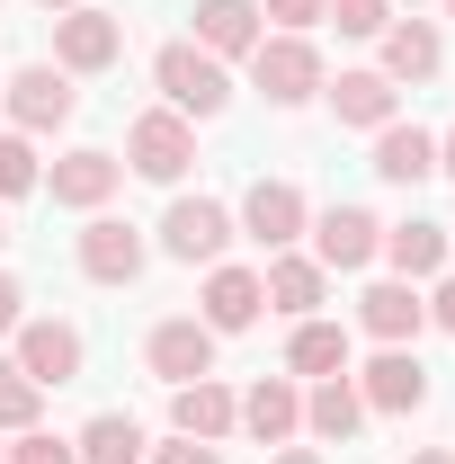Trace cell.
Listing matches in <instances>:
<instances>
[{"mask_svg":"<svg viewBox=\"0 0 455 464\" xmlns=\"http://www.w3.org/2000/svg\"><path fill=\"white\" fill-rule=\"evenodd\" d=\"M18 304H27V295H18V277H0V331H18Z\"/></svg>","mask_w":455,"mask_h":464,"instance_id":"cell-33","label":"cell"},{"mask_svg":"<svg viewBox=\"0 0 455 464\" xmlns=\"http://www.w3.org/2000/svg\"><path fill=\"white\" fill-rule=\"evenodd\" d=\"M429 72H438V27L429 18L384 27V81H429Z\"/></svg>","mask_w":455,"mask_h":464,"instance_id":"cell-21","label":"cell"},{"mask_svg":"<svg viewBox=\"0 0 455 464\" xmlns=\"http://www.w3.org/2000/svg\"><path fill=\"white\" fill-rule=\"evenodd\" d=\"M197 45L215 63L250 54V45H259V0H197Z\"/></svg>","mask_w":455,"mask_h":464,"instance_id":"cell-16","label":"cell"},{"mask_svg":"<svg viewBox=\"0 0 455 464\" xmlns=\"http://www.w3.org/2000/svg\"><path fill=\"white\" fill-rule=\"evenodd\" d=\"M331 18H340V36H384L393 27V0H331Z\"/></svg>","mask_w":455,"mask_h":464,"instance_id":"cell-28","label":"cell"},{"mask_svg":"<svg viewBox=\"0 0 455 464\" xmlns=\"http://www.w3.org/2000/svg\"><path fill=\"white\" fill-rule=\"evenodd\" d=\"M143 357H152V375H170V384H197V375H215V331H206V322H161Z\"/></svg>","mask_w":455,"mask_h":464,"instance_id":"cell-12","label":"cell"},{"mask_svg":"<svg viewBox=\"0 0 455 464\" xmlns=\"http://www.w3.org/2000/svg\"><path fill=\"white\" fill-rule=\"evenodd\" d=\"M81 277H99V286L143 277V232L116 224V215H90V232H81Z\"/></svg>","mask_w":455,"mask_h":464,"instance_id":"cell-7","label":"cell"},{"mask_svg":"<svg viewBox=\"0 0 455 464\" xmlns=\"http://www.w3.org/2000/svg\"><path fill=\"white\" fill-rule=\"evenodd\" d=\"M241 224L259 250H286L295 232H304V188H286V179H259L250 197H241Z\"/></svg>","mask_w":455,"mask_h":464,"instance_id":"cell-11","label":"cell"},{"mask_svg":"<svg viewBox=\"0 0 455 464\" xmlns=\"http://www.w3.org/2000/svg\"><path fill=\"white\" fill-rule=\"evenodd\" d=\"M304 420H313V438H357L366 402H357V384H348V375H322V384L304 393Z\"/></svg>","mask_w":455,"mask_h":464,"instance_id":"cell-24","label":"cell"},{"mask_svg":"<svg viewBox=\"0 0 455 464\" xmlns=\"http://www.w3.org/2000/svg\"><path fill=\"white\" fill-rule=\"evenodd\" d=\"M357 402H366V411H420V402H429V366H420L411 348H384V357L366 366Z\"/></svg>","mask_w":455,"mask_h":464,"instance_id":"cell-10","label":"cell"},{"mask_svg":"<svg viewBox=\"0 0 455 464\" xmlns=\"http://www.w3.org/2000/svg\"><path fill=\"white\" fill-rule=\"evenodd\" d=\"M45 9H81V0H45Z\"/></svg>","mask_w":455,"mask_h":464,"instance_id":"cell-37","label":"cell"},{"mask_svg":"<svg viewBox=\"0 0 455 464\" xmlns=\"http://www.w3.org/2000/svg\"><path fill=\"white\" fill-rule=\"evenodd\" d=\"M447 9H455V0H447Z\"/></svg>","mask_w":455,"mask_h":464,"instance_id":"cell-40","label":"cell"},{"mask_svg":"<svg viewBox=\"0 0 455 464\" xmlns=\"http://www.w3.org/2000/svg\"><path fill=\"white\" fill-rule=\"evenodd\" d=\"M224 241H232V206H215V197H179L170 215H161V250L170 259H224Z\"/></svg>","mask_w":455,"mask_h":464,"instance_id":"cell-6","label":"cell"},{"mask_svg":"<svg viewBox=\"0 0 455 464\" xmlns=\"http://www.w3.org/2000/svg\"><path fill=\"white\" fill-rule=\"evenodd\" d=\"M313 250H322V268H366V259L384 250V224H375L366 206H331V215L313 224Z\"/></svg>","mask_w":455,"mask_h":464,"instance_id":"cell-9","label":"cell"},{"mask_svg":"<svg viewBox=\"0 0 455 464\" xmlns=\"http://www.w3.org/2000/svg\"><path fill=\"white\" fill-rule=\"evenodd\" d=\"M9 90V125L18 134H45V125H72V108H81V90H72V72L63 63H27L18 81H0Z\"/></svg>","mask_w":455,"mask_h":464,"instance_id":"cell-3","label":"cell"},{"mask_svg":"<svg viewBox=\"0 0 455 464\" xmlns=\"http://www.w3.org/2000/svg\"><path fill=\"white\" fill-rule=\"evenodd\" d=\"M0 241H9V224H0Z\"/></svg>","mask_w":455,"mask_h":464,"instance_id":"cell-39","label":"cell"},{"mask_svg":"<svg viewBox=\"0 0 455 464\" xmlns=\"http://www.w3.org/2000/svg\"><path fill=\"white\" fill-rule=\"evenodd\" d=\"M277 464H322V456H304V447H286V456H277Z\"/></svg>","mask_w":455,"mask_h":464,"instance_id":"cell-36","label":"cell"},{"mask_svg":"<svg viewBox=\"0 0 455 464\" xmlns=\"http://www.w3.org/2000/svg\"><path fill=\"white\" fill-rule=\"evenodd\" d=\"M152 81H161V99H170L179 116H215L232 99L224 63L206 54V45H161V54H152Z\"/></svg>","mask_w":455,"mask_h":464,"instance_id":"cell-1","label":"cell"},{"mask_svg":"<svg viewBox=\"0 0 455 464\" xmlns=\"http://www.w3.org/2000/svg\"><path fill=\"white\" fill-rule=\"evenodd\" d=\"M36 188V152H27V134H0V197H27Z\"/></svg>","mask_w":455,"mask_h":464,"instance_id":"cell-29","label":"cell"},{"mask_svg":"<svg viewBox=\"0 0 455 464\" xmlns=\"http://www.w3.org/2000/svg\"><path fill=\"white\" fill-rule=\"evenodd\" d=\"M331 108H340V125H393V81L384 72H340Z\"/></svg>","mask_w":455,"mask_h":464,"instance_id":"cell-22","label":"cell"},{"mask_svg":"<svg viewBox=\"0 0 455 464\" xmlns=\"http://www.w3.org/2000/svg\"><path fill=\"white\" fill-rule=\"evenodd\" d=\"M170 420H179V438H224V429H241V402H232L215 375H197V384H170Z\"/></svg>","mask_w":455,"mask_h":464,"instance_id":"cell-14","label":"cell"},{"mask_svg":"<svg viewBox=\"0 0 455 464\" xmlns=\"http://www.w3.org/2000/svg\"><path fill=\"white\" fill-rule=\"evenodd\" d=\"M375 170L393 179V188H411V179L438 170V143H429L420 125H375Z\"/></svg>","mask_w":455,"mask_h":464,"instance_id":"cell-19","label":"cell"},{"mask_svg":"<svg viewBox=\"0 0 455 464\" xmlns=\"http://www.w3.org/2000/svg\"><path fill=\"white\" fill-rule=\"evenodd\" d=\"M161 464H224V456H215V447H197V438H170V447H161Z\"/></svg>","mask_w":455,"mask_h":464,"instance_id":"cell-32","label":"cell"},{"mask_svg":"<svg viewBox=\"0 0 455 464\" xmlns=\"http://www.w3.org/2000/svg\"><path fill=\"white\" fill-rule=\"evenodd\" d=\"M384 259H393L402 277H438V268H447V224H420V215L393 224L384 232Z\"/></svg>","mask_w":455,"mask_h":464,"instance_id":"cell-20","label":"cell"},{"mask_svg":"<svg viewBox=\"0 0 455 464\" xmlns=\"http://www.w3.org/2000/svg\"><path fill=\"white\" fill-rule=\"evenodd\" d=\"M116 179H125L116 152H63L54 161V206H108Z\"/></svg>","mask_w":455,"mask_h":464,"instance_id":"cell-17","label":"cell"},{"mask_svg":"<svg viewBox=\"0 0 455 464\" xmlns=\"http://www.w3.org/2000/svg\"><path fill=\"white\" fill-rule=\"evenodd\" d=\"M36 402H45V384H27L18 357H0V429H36Z\"/></svg>","mask_w":455,"mask_h":464,"instance_id":"cell-27","label":"cell"},{"mask_svg":"<svg viewBox=\"0 0 455 464\" xmlns=\"http://www.w3.org/2000/svg\"><path fill=\"white\" fill-rule=\"evenodd\" d=\"M429 322H447V331H455V277H447L438 295H429Z\"/></svg>","mask_w":455,"mask_h":464,"instance_id":"cell-34","label":"cell"},{"mask_svg":"<svg viewBox=\"0 0 455 464\" xmlns=\"http://www.w3.org/2000/svg\"><path fill=\"white\" fill-rule=\"evenodd\" d=\"M259 304H268V295H259L250 268H215V277H206V331H215V340H224V331H250Z\"/></svg>","mask_w":455,"mask_h":464,"instance_id":"cell-18","label":"cell"},{"mask_svg":"<svg viewBox=\"0 0 455 464\" xmlns=\"http://www.w3.org/2000/svg\"><path fill=\"white\" fill-rule=\"evenodd\" d=\"M116 54H125V27H116L108 9L81 0V9H63V18H54V63H63V72H108Z\"/></svg>","mask_w":455,"mask_h":464,"instance_id":"cell-5","label":"cell"},{"mask_svg":"<svg viewBox=\"0 0 455 464\" xmlns=\"http://www.w3.org/2000/svg\"><path fill=\"white\" fill-rule=\"evenodd\" d=\"M357 322H366V331H375L384 348H402V340H420L429 304L411 295V277H384V286H366V295H357Z\"/></svg>","mask_w":455,"mask_h":464,"instance_id":"cell-13","label":"cell"},{"mask_svg":"<svg viewBox=\"0 0 455 464\" xmlns=\"http://www.w3.org/2000/svg\"><path fill=\"white\" fill-rule=\"evenodd\" d=\"M125 161H134L143 179H161V188H170V179L197 161V134H188V116H179V108L134 116V134H125Z\"/></svg>","mask_w":455,"mask_h":464,"instance_id":"cell-4","label":"cell"},{"mask_svg":"<svg viewBox=\"0 0 455 464\" xmlns=\"http://www.w3.org/2000/svg\"><path fill=\"white\" fill-rule=\"evenodd\" d=\"M18 375L27 384H72L81 375V331L72 322H18Z\"/></svg>","mask_w":455,"mask_h":464,"instance_id":"cell-8","label":"cell"},{"mask_svg":"<svg viewBox=\"0 0 455 464\" xmlns=\"http://www.w3.org/2000/svg\"><path fill=\"white\" fill-rule=\"evenodd\" d=\"M331 0H259V18H286V27H313Z\"/></svg>","mask_w":455,"mask_h":464,"instance_id":"cell-31","label":"cell"},{"mask_svg":"<svg viewBox=\"0 0 455 464\" xmlns=\"http://www.w3.org/2000/svg\"><path fill=\"white\" fill-rule=\"evenodd\" d=\"M286 357H295V375H348V331L340 322H304Z\"/></svg>","mask_w":455,"mask_h":464,"instance_id":"cell-26","label":"cell"},{"mask_svg":"<svg viewBox=\"0 0 455 464\" xmlns=\"http://www.w3.org/2000/svg\"><path fill=\"white\" fill-rule=\"evenodd\" d=\"M72 456H81V464H134V456H143V429H134L125 411H99V420L81 429V447H72Z\"/></svg>","mask_w":455,"mask_h":464,"instance_id":"cell-25","label":"cell"},{"mask_svg":"<svg viewBox=\"0 0 455 464\" xmlns=\"http://www.w3.org/2000/svg\"><path fill=\"white\" fill-rule=\"evenodd\" d=\"M241 429H250L259 447L295 438V429H304V393H295V384H277V375H259V384L241 393Z\"/></svg>","mask_w":455,"mask_h":464,"instance_id":"cell-15","label":"cell"},{"mask_svg":"<svg viewBox=\"0 0 455 464\" xmlns=\"http://www.w3.org/2000/svg\"><path fill=\"white\" fill-rule=\"evenodd\" d=\"M0 464H9V456H0Z\"/></svg>","mask_w":455,"mask_h":464,"instance_id":"cell-41","label":"cell"},{"mask_svg":"<svg viewBox=\"0 0 455 464\" xmlns=\"http://www.w3.org/2000/svg\"><path fill=\"white\" fill-rule=\"evenodd\" d=\"M420 464H455V456H420Z\"/></svg>","mask_w":455,"mask_h":464,"instance_id":"cell-38","label":"cell"},{"mask_svg":"<svg viewBox=\"0 0 455 464\" xmlns=\"http://www.w3.org/2000/svg\"><path fill=\"white\" fill-rule=\"evenodd\" d=\"M438 170H447V179H455V134H447V143H438Z\"/></svg>","mask_w":455,"mask_h":464,"instance_id":"cell-35","label":"cell"},{"mask_svg":"<svg viewBox=\"0 0 455 464\" xmlns=\"http://www.w3.org/2000/svg\"><path fill=\"white\" fill-rule=\"evenodd\" d=\"M9 464H81L63 438H45V429H18V447H9Z\"/></svg>","mask_w":455,"mask_h":464,"instance_id":"cell-30","label":"cell"},{"mask_svg":"<svg viewBox=\"0 0 455 464\" xmlns=\"http://www.w3.org/2000/svg\"><path fill=\"white\" fill-rule=\"evenodd\" d=\"M250 81H259L268 108H304V99L322 90V54H313L304 36H259V45H250Z\"/></svg>","mask_w":455,"mask_h":464,"instance_id":"cell-2","label":"cell"},{"mask_svg":"<svg viewBox=\"0 0 455 464\" xmlns=\"http://www.w3.org/2000/svg\"><path fill=\"white\" fill-rule=\"evenodd\" d=\"M259 295H268L277 313H295V322H313V304H322V259H268Z\"/></svg>","mask_w":455,"mask_h":464,"instance_id":"cell-23","label":"cell"}]
</instances>
